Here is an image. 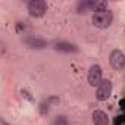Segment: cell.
<instances>
[{"label": "cell", "mask_w": 125, "mask_h": 125, "mask_svg": "<svg viewBox=\"0 0 125 125\" xmlns=\"http://www.w3.org/2000/svg\"><path fill=\"white\" fill-rule=\"evenodd\" d=\"M102 81V68L99 65H93L88 71V84L93 87H99Z\"/></svg>", "instance_id": "5"}, {"label": "cell", "mask_w": 125, "mask_h": 125, "mask_svg": "<svg viewBox=\"0 0 125 125\" xmlns=\"http://www.w3.org/2000/svg\"><path fill=\"white\" fill-rule=\"evenodd\" d=\"M24 41H25V44H27L28 47H31V49H44V47L47 46V43H46L44 40L38 38V37H28V38H25Z\"/></svg>", "instance_id": "6"}, {"label": "cell", "mask_w": 125, "mask_h": 125, "mask_svg": "<svg viewBox=\"0 0 125 125\" xmlns=\"http://www.w3.org/2000/svg\"><path fill=\"white\" fill-rule=\"evenodd\" d=\"M56 50H60V52H66V53H71V52H77V46L75 44H71V43H65V41H59L56 43Z\"/></svg>", "instance_id": "8"}, {"label": "cell", "mask_w": 125, "mask_h": 125, "mask_svg": "<svg viewBox=\"0 0 125 125\" xmlns=\"http://www.w3.org/2000/svg\"><path fill=\"white\" fill-rule=\"evenodd\" d=\"M93 3L94 2H80L78 3V8H77L78 13H85L88 10H93Z\"/></svg>", "instance_id": "9"}, {"label": "cell", "mask_w": 125, "mask_h": 125, "mask_svg": "<svg viewBox=\"0 0 125 125\" xmlns=\"http://www.w3.org/2000/svg\"><path fill=\"white\" fill-rule=\"evenodd\" d=\"M93 122H94V125H109V116L103 110H94Z\"/></svg>", "instance_id": "7"}, {"label": "cell", "mask_w": 125, "mask_h": 125, "mask_svg": "<svg viewBox=\"0 0 125 125\" xmlns=\"http://www.w3.org/2000/svg\"><path fill=\"white\" fill-rule=\"evenodd\" d=\"M110 94H112V83H110L109 80L102 81V84H100V85L97 87V90H96V97H97V100L103 102V100L109 99Z\"/></svg>", "instance_id": "4"}, {"label": "cell", "mask_w": 125, "mask_h": 125, "mask_svg": "<svg viewBox=\"0 0 125 125\" xmlns=\"http://www.w3.org/2000/svg\"><path fill=\"white\" fill-rule=\"evenodd\" d=\"M112 19H113V13H112V10H110L109 8H107V9H100V10L93 12V18H91L94 27H97V28H100V30L107 28V27L112 24Z\"/></svg>", "instance_id": "1"}, {"label": "cell", "mask_w": 125, "mask_h": 125, "mask_svg": "<svg viewBox=\"0 0 125 125\" xmlns=\"http://www.w3.org/2000/svg\"><path fill=\"white\" fill-rule=\"evenodd\" d=\"M27 9H28V13L32 18H41L47 12V5L43 0H31L27 6Z\"/></svg>", "instance_id": "2"}, {"label": "cell", "mask_w": 125, "mask_h": 125, "mask_svg": "<svg viewBox=\"0 0 125 125\" xmlns=\"http://www.w3.org/2000/svg\"><path fill=\"white\" fill-rule=\"evenodd\" d=\"M53 125H69V122H68V119H66L65 116L59 115V116H56V119H54Z\"/></svg>", "instance_id": "10"}, {"label": "cell", "mask_w": 125, "mask_h": 125, "mask_svg": "<svg viewBox=\"0 0 125 125\" xmlns=\"http://www.w3.org/2000/svg\"><path fill=\"white\" fill-rule=\"evenodd\" d=\"M109 62H110V66L113 69L119 71L125 66V54L121 50H113L109 56Z\"/></svg>", "instance_id": "3"}]
</instances>
